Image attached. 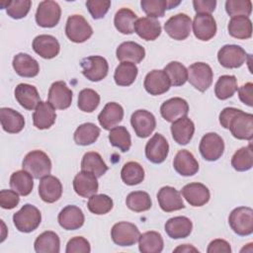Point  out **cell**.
<instances>
[{
  "instance_id": "cell-36",
  "label": "cell",
  "mask_w": 253,
  "mask_h": 253,
  "mask_svg": "<svg viewBox=\"0 0 253 253\" xmlns=\"http://www.w3.org/2000/svg\"><path fill=\"white\" fill-rule=\"evenodd\" d=\"M228 33L231 37L238 40H247L252 36V23L248 17H232L227 26Z\"/></svg>"
},
{
  "instance_id": "cell-24",
  "label": "cell",
  "mask_w": 253,
  "mask_h": 253,
  "mask_svg": "<svg viewBox=\"0 0 253 253\" xmlns=\"http://www.w3.org/2000/svg\"><path fill=\"white\" fill-rule=\"evenodd\" d=\"M182 195L185 200L193 207L206 205L211 198L210 190L202 183H190L183 187Z\"/></svg>"
},
{
  "instance_id": "cell-44",
  "label": "cell",
  "mask_w": 253,
  "mask_h": 253,
  "mask_svg": "<svg viewBox=\"0 0 253 253\" xmlns=\"http://www.w3.org/2000/svg\"><path fill=\"white\" fill-rule=\"evenodd\" d=\"M121 178L123 182L128 186H134L140 184L144 179V170L142 166L135 162H126L121 171Z\"/></svg>"
},
{
  "instance_id": "cell-14",
  "label": "cell",
  "mask_w": 253,
  "mask_h": 253,
  "mask_svg": "<svg viewBox=\"0 0 253 253\" xmlns=\"http://www.w3.org/2000/svg\"><path fill=\"white\" fill-rule=\"evenodd\" d=\"M169 144L166 138L160 134L155 133L145 145L146 158L155 164L162 163L168 156Z\"/></svg>"
},
{
  "instance_id": "cell-9",
  "label": "cell",
  "mask_w": 253,
  "mask_h": 253,
  "mask_svg": "<svg viewBox=\"0 0 253 253\" xmlns=\"http://www.w3.org/2000/svg\"><path fill=\"white\" fill-rule=\"evenodd\" d=\"M140 232L136 225L127 221L114 224L111 229V237L114 243L120 246H131L138 241Z\"/></svg>"
},
{
  "instance_id": "cell-11",
  "label": "cell",
  "mask_w": 253,
  "mask_h": 253,
  "mask_svg": "<svg viewBox=\"0 0 253 253\" xmlns=\"http://www.w3.org/2000/svg\"><path fill=\"white\" fill-rule=\"evenodd\" d=\"M191 27L192 20L184 13L172 16L164 24V29L167 35L176 41L186 40L190 36Z\"/></svg>"
},
{
  "instance_id": "cell-20",
  "label": "cell",
  "mask_w": 253,
  "mask_h": 253,
  "mask_svg": "<svg viewBox=\"0 0 253 253\" xmlns=\"http://www.w3.org/2000/svg\"><path fill=\"white\" fill-rule=\"evenodd\" d=\"M189 112V105L186 100L180 97H174L165 101L160 107L162 118L170 123L177 121L180 118L186 117Z\"/></svg>"
},
{
  "instance_id": "cell-43",
  "label": "cell",
  "mask_w": 253,
  "mask_h": 253,
  "mask_svg": "<svg viewBox=\"0 0 253 253\" xmlns=\"http://www.w3.org/2000/svg\"><path fill=\"white\" fill-rule=\"evenodd\" d=\"M137 73L138 69L134 63L124 61L117 66L114 79L119 86H129L134 82Z\"/></svg>"
},
{
  "instance_id": "cell-2",
  "label": "cell",
  "mask_w": 253,
  "mask_h": 253,
  "mask_svg": "<svg viewBox=\"0 0 253 253\" xmlns=\"http://www.w3.org/2000/svg\"><path fill=\"white\" fill-rule=\"evenodd\" d=\"M24 170L28 171L34 178L42 179L50 174L51 161L46 153L42 150L29 152L22 163Z\"/></svg>"
},
{
  "instance_id": "cell-59",
  "label": "cell",
  "mask_w": 253,
  "mask_h": 253,
  "mask_svg": "<svg viewBox=\"0 0 253 253\" xmlns=\"http://www.w3.org/2000/svg\"><path fill=\"white\" fill-rule=\"evenodd\" d=\"M208 253H230V244L224 239H214L212 240L207 249Z\"/></svg>"
},
{
  "instance_id": "cell-6",
  "label": "cell",
  "mask_w": 253,
  "mask_h": 253,
  "mask_svg": "<svg viewBox=\"0 0 253 253\" xmlns=\"http://www.w3.org/2000/svg\"><path fill=\"white\" fill-rule=\"evenodd\" d=\"M188 81L199 91L205 92L212 83L213 73L205 62H195L188 67Z\"/></svg>"
},
{
  "instance_id": "cell-32",
  "label": "cell",
  "mask_w": 253,
  "mask_h": 253,
  "mask_svg": "<svg viewBox=\"0 0 253 253\" xmlns=\"http://www.w3.org/2000/svg\"><path fill=\"white\" fill-rule=\"evenodd\" d=\"M13 68L22 77L32 78L39 74L40 65L38 61L27 53H18L13 58Z\"/></svg>"
},
{
  "instance_id": "cell-33",
  "label": "cell",
  "mask_w": 253,
  "mask_h": 253,
  "mask_svg": "<svg viewBox=\"0 0 253 253\" xmlns=\"http://www.w3.org/2000/svg\"><path fill=\"white\" fill-rule=\"evenodd\" d=\"M134 32L144 41H154L161 34V25L153 18L142 17L136 20Z\"/></svg>"
},
{
  "instance_id": "cell-50",
  "label": "cell",
  "mask_w": 253,
  "mask_h": 253,
  "mask_svg": "<svg viewBox=\"0 0 253 253\" xmlns=\"http://www.w3.org/2000/svg\"><path fill=\"white\" fill-rule=\"evenodd\" d=\"M32 2L30 0H10L2 1V9H6V13L13 19H22L26 17L31 9Z\"/></svg>"
},
{
  "instance_id": "cell-60",
  "label": "cell",
  "mask_w": 253,
  "mask_h": 253,
  "mask_svg": "<svg viewBox=\"0 0 253 253\" xmlns=\"http://www.w3.org/2000/svg\"><path fill=\"white\" fill-rule=\"evenodd\" d=\"M174 251L175 252H179V251H181V252H191V251L199 252L198 249H196L195 247H193V246H191L189 244H183L182 246H179L176 249H174Z\"/></svg>"
},
{
  "instance_id": "cell-51",
  "label": "cell",
  "mask_w": 253,
  "mask_h": 253,
  "mask_svg": "<svg viewBox=\"0 0 253 253\" xmlns=\"http://www.w3.org/2000/svg\"><path fill=\"white\" fill-rule=\"evenodd\" d=\"M113 200L104 194H95L89 198L87 207L94 214H106L113 209Z\"/></svg>"
},
{
  "instance_id": "cell-13",
  "label": "cell",
  "mask_w": 253,
  "mask_h": 253,
  "mask_svg": "<svg viewBox=\"0 0 253 253\" xmlns=\"http://www.w3.org/2000/svg\"><path fill=\"white\" fill-rule=\"evenodd\" d=\"M130 124L138 137L149 136L156 126V120L152 113L146 110H137L130 117Z\"/></svg>"
},
{
  "instance_id": "cell-41",
  "label": "cell",
  "mask_w": 253,
  "mask_h": 253,
  "mask_svg": "<svg viewBox=\"0 0 253 253\" xmlns=\"http://www.w3.org/2000/svg\"><path fill=\"white\" fill-rule=\"evenodd\" d=\"M137 20L136 14L128 8L120 9L114 18V24L116 29L124 34L130 35L134 32V24Z\"/></svg>"
},
{
  "instance_id": "cell-52",
  "label": "cell",
  "mask_w": 253,
  "mask_h": 253,
  "mask_svg": "<svg viewBox=\"0 0 253 253\" xmlns=\"http://www.w3.org/2000/svg\"><path fill=\"white\" fill-rule=\"evenodd\" d=\"M100 104V96L93 89H83L78 95V108L85 113H92Z\"/></svg>"
},
{
  "instance_id": "cell-8",
  "label": "cell",
  "mask_w": 253,
  "mask_h": 253,
  "mask_svg": "<svg viewBox=\"0 0 253 253\" xmlns=\"http://www.w3.org/2000/svg\"><path fill=\"white\" fill-rule=\"evenodd\" d=\"M83 75L93 82H98L108 75L109 64L106 58L100 55H91L81 60Z\"/></svg>"
},
{
  "instance_id": "cell-27",
  "label": "cell",
  "mask_w": 253,
  "mask_h": 253,
  "mask_svg": "<svg viewBox=\"0 0 253 253\" xmlns=\"http://www.w3.org/2000/svg\"><path fill=\"white\" fill-rule=\"evenodd\" d=\"M195 132V125L187 116L178 119L171 125V133L173 139L181 145H186L190 142Z\"/></svg>"
},
{
  "instance_id": "cell-40",
  "label": "cell",
  "mask_w": 253,
  "mask_h": 253,
  "mask_svg": "<svg viewBox=\"0 0 253 253\" xmlns=\"http://www.w3.org/2000/svg\"><path fill=\"white\" fill-rule=\"evenodd\" d=\"M81 170L91 172L97 178H99L108 171V166L98 152L90 151L85 153L82 158Z\"/></svg>"
},
{
  "instance_id": "cell-45",
  "label": "cell",
  "mask_w": 253,
  "mask_h": 253,
  "mask_svg": "<svg viewBox=\"0 0 253 253\" xmlns=\"http://www.w3.org/2000/svg\"><path fill=\"white\" fill-rule=\"evenodd\" d=\"M237 80L234 75L220 76L214 86V94L219 100H226L237 91Z\"/></svg>"
},
{
  "instance_id": "cell-58",
  "label": "cell",
  "mask_w": 253,
  "mask_h": 253,
  "mask_svg": "<svg viewBox=\"0 0 253 253\" xmlns=\"http://www.w3.org/2000/svg\"><path fill=\"white\" fill-rule=\"evenodd\" d=\"M237 90H238V97L240 101L245 105L252 107L253 106V84L251 82H247Z\"/></svg>"
},
{
  "instance_id": "cell-26",
  "label": "cell",
  "mask_w": 253,
  "mask_h": 253,
  "mask_svg": "<svg viewBox=\"0 0 253 253\" xmlns=\"http://www.w3.org/2000/svg\"><path fill=\"white\" fill-rule=\"evenodd\" d=\"M17 102L26 110L32 111L37 108L41 98L37 88L34 85L21 83L17 85L14 91Z\"/></svg>"
},
{
  "instance_id": "cell-42",
  "label": "cell",
  "mask_w": 253,
  "mask_h": 253,
  "mask_svg": "<svg viewBox=\"0 0 253 253\" xmlns=\"http://www.w3.org/2000/svg\"><path fill=\"white\" fill-rule=\"evenodd\" d=\"M100 135V128L92 123H85L80 125L74 134L73 138L78 145H89L94 143Z\"/></svg>"
},
{
  "instance_id": "cell-29",
  "label": "cell",
  "mask_w": 253,
  "mask_h": 253,
  "mask_svg": "<svg viewBox=\"0 0 253 253\" xmlns=\"http://www.w3.org/2000/svg\"><path fill=\"white\" fill-rule=\"evenodd\" d=\"M56 114L49 102L41 101L33 114L34 126L39 129L49 128L55 122Z\"/></svg>"
},
{
  "instance_id": "cell-18",
  "label": "cell",
  "mask_w": 253,
  "mask_h": 253,
  "mask_svg": "<svg viewBox=\"0 0 253 253\" xmlns=\"http://www.w3.org/2000/svg\"><path fill=\"white\" fill-rule=\"evenodd\" d=\"M159 207L163 211L171 212L185 208L180 192L170 186L162 187L157 194Z\"/></svg>"
},
{
  "instance_id": "cell-21",
  "label": "cell",
  "mask_w": 253,
  "mask_h": 253,
  "mask_svg": "<svg viewBox=\"0 0 253 253\" xmlns=\"http://www.w3.org/2000/svg\"><path fill=\"white\" fill-rule=\"evenodd\" d=\"M99 184L97 177L87 171L77 173L73 179V189L75 193L83 198H90L98 191Z\"/></svg>"
},
{
  "instance_id": "cell-5",
  "label": "cell",
  "mask_w": 253,
  "mask_h": 253,
  "mask_svg": "<svg viewBox=\"0 0 253 253\" xmlns=\"http://www.w3.org/2000/svg\"><path fill=\"white\" fill-rule=\"evenodd\" d=\"M66 37L73 42H84L93 35V29L81 15L69 16L65 26Z\"/></svg>"
},
{
  "instance_id": "cell-16",
  "label": "cell",
  "mask_w": 253,
  "mask_h": 253,
  "mask_svg": "<svg viewBox=\"0 0 253 253\" xmlns=\"http://www.w3.org/2000/svg\"><path fill=\"white\" fill-rule=\"evenodd\" d=\"M192 26L195 37L200 41H210L216 34V22L211 14H197Z\"/></svg>"
},
{
  "instance_id": "cell-22",
  "label": "cell",
  "mask_w": 253,
  "mask_h": 253,
  "mask_svg": "<svg viewBox=\"0 0 253 253\" xmlns=\"http://www.w3.org/2000/svg\"><path fill=\"white\" fill-rule=\"evenodd\" d=\"M39 195L43 202L48 204L58 201L62 195L61 182L52 175L42 177L39 185Z\"/></svg>"
},
{
  "instance_id": "cell-19",
  "label": "cell",
  "mask_w": 253,
  "mask_h": 253,
  "mask_svg": "<svg viewBox=\"0 0 253 253\" xmlns=\"http://www.w3.org/2000/svg\"><path fill=\"white\" fill-rule=\"evenodd\" d=\"M57 220L59 225L65 230L79 229L85 221L82 210L76 206L69 205L63 208L58 213Z\"/></svg>"
},
{
  "instance_id": "cell-7",
  "label": "cell",
  "mask_w": 253,
  "mask_h": 253,
  "mask_svg": "<svg viewBox=\"0 0 253 253\" xmlns=\"http://www.w3.org/2000/svg\"><path fill=\"white\" fill-rule=\"evenodd\" d=\"M61 16V8L57 2L52 0L42 1L36 12V22L40 27H55Z\"/></svg>"
},
{
  "instance_id": "cell-55",
  "label": "cell",
  "mask_w": 253,
  "mask_h": 253,
  "mask_svg": "<svg viewBox=\"0 0 253 253\" xmlns=\"http://www.w3.org/2000/svg\"><path fill=\"white\" fill-rule=\"evenodd\" d=\"M91 251L90 243L82 236L71 238L66 244V253H89Z\"/></svg>"
},
{
  "instance_id": "cell-4",
  "label": "cell",
  "mask_w": 253,
  "mask_h": 253,
  "mask_svg": "<svg viewBox=\"0 0 253 253\" xmlns=\"http://www.w3.org/2000/svg\"><path fill=\"white\" fill-rule=\"evenodd\" d=\"M228 223L231 229L240 236L253 232V210L248 207L235 208L229 214Z\"/></svg>"
},
{
  "instance_id": "cell-48",
  "label": "cell",
  "mask_w": 253,
  "mask_h": 253,
  "mask_svg": "<svg viewBox=\"0 0 253 253\" xmlns=\"http://www.w3.org/2000/svg\"><path fill=\"white\" fill-rule=\"evenodd\" d=\"M109 140L113 146L118 147L122 152L128 151L131 146L130 134L123 126H115L110 130Z\"/></svg>"
},
{
  "instance_id": "cell-12",
  "label": "cell",
  "mask_w": 253,
  "mask_h": 253,
  "mask_svg": "<svg viewBox=\"0 0 253 253\" xmlns=\"http://www.w3.org/2000/svg\"><path fill=\"white\" fill-rule=\"evenodd\" d=\"M246 51L237 44H225L217 52L220 65L225 68H238L243 65L247 58Z\"/></svg>"
},
{
  "instance_id": "cell-56",
  "label": "cell",
  "mask_w": 253,
  "mask_h": 253,
  "mask_svg": "<svg viewBox=\"0 0 253 253\" xmlns=\"http://www.w3.org/2000/svg\"><path fill=\"white\" fill-rule=\"evenodd\" d=\"M20 202L19 194L14 190H1L0 206L5 210H12L18 206Z\"/></svg>"
},
{
  "instance_id": "cell-25",
  "label": "cell",
  "mask_w": 253,
  "mask_h": 253,
  "mask_svg": "<svg viewBox=\"0 0 253 253\" xmlns=\"http://www.w3.org/2000/svg\"><path fill=\"white\" fill-rule=\"evenodd\" d=\"M123 118L124 109L116 102L107 103L101 113L98 115V121L101 126L109 130L117 126L123 121Z\"/></svg>"
},
{
  "instance_id": "cell-31",
  "label": "cell",
  "mask_w": 253,
  "mask_h": 253,
  "mask_svg": "<svg viewBox=\"0 0 253 253\" xmlns=\"http://www.w3.org/2000/svg\"><path fill=\"white\" fill-rule=\"evenodd\" d=\"M117 58L121 61L139 63L145 56V49L142 45L134 42H124L116 50Z\"/></svg>"
},
{
  "instance_id": "cell-57",
  "label": "cell",
  "mask_w": 253,
  "mask_h": 253,
  "mask_svg": "<svg viewBox=\"0 0 253 253\" xmlns=\"http://www.w3.org/2000/svg\"><path fill=\"white\" fill-rule=\"evenodd\" d=\"M193 6L197 14H211L216 6L215 0H194Z\"/></svg>"
},
{
  "instance_id": "cell-17",
  "label": "cell",
  "mask_w": 253,
  "mask_h": 253,
  "mask_svg": "<svg viewBox=\"0 0 253 253\" xmlns=\"http://www.w3.org/2000/svg\"><path fill=\"white\" fill-rule=\"evenodd\" d=\"M48 102L54 109L65 110L72 102V91L64 81L53 82L48 90Z\"/></svg>"
},
{
  "instance_id": "cell-54",
  "label": "cell",
  "mask_w": 253,
  "mask_h": 253,
  "mask_svg": "<svg viewBox=\"0 0 253 253\" xmlns=\"http://www.w3.org/2000/svg\"><path fill=\"white\" fill-rule=\"evenodd\" d=\"M110 6L111 1L109 0H88L86 2V7L95 20L102 19L108 13Z\"/></svg>"
},
{
  "instance_id": "cell-35",
  "label": "cell",
  "mask_w": 253,
  "mask_h": 253,
  "mask_svg": "<svg viewBox=\"0 0 253 253\" xmlns=\"http://www.w3.org/2000/svg\"><path fill=\"white\" fill-rule=\"evenodd\" d=\"M34 247L37 253H58L60 251V240L55 232L47 230L37 237Z\"/></svg>"
},
{
  "instance_id": "cell-23",
  "label": "cell",
  "mask_w": 253,
  "mask_h": 253,
  "mask_svg": "<svg viewBox=\"0 0 253 253\" xmlns=\"http://www.w3.org/2000/svg\"><path fill=\"white\" fill-rule=\"evenodd\" d=\"M33 49L41 57L50 59L59 53L60 45L53 36L40 35L33 41Z\"/></svg>"
},
{
  "instance_id": "cell-46",
  "label": "cell",
  "mask_w": 253,
  "mask_h": 253,
  "mask_svg": "<svg viewBox=\"0 0 253 253\" xmlns=\"http://www.w3.org/2000/svg\"><path fill=\"white\" fill-rule=\"evenodd\" d=\"M231 165L236 171H239V172H244L252 168L253 150H252L251 143L235 151V153L231 158Z\"/></svg>"
},
{
  "instance_id": "cell-15",
  "label": "cell",
  "mask_w": 253,
  "mask_h": 253,
  "mask_svg": "<svg viewBox=\"0 0 253 253\" xmlns=\"http://www.w3.org/2000/svg\"><path fill=\"white\" fill-rule=\"evenodd\" d=\"M143 86L147 93L153 96H158L166 93L169 90L171 83L164 70L154 69L146 74Z\"/></svg>"
},
{
  "instance_id": "cell-10",
  "label": "cell",
  "mask_w": 253,
  "mask_h": 253,
  "mask_svg": "<svg viewBox=\"0 0 253 253\" xmlns=\"http://www.w3.org/2000/svg\"><path fill=\"white\" fill-rule=\"evenodd\" d=\"M199 150L205 160L216 161L224 151L223 139L215 132H208L202 137Z\"/></svg>"
},
{
  "instance_id": "cell-37",
  "label": "cell",
  "mask_w": 253,
  "mask_h": 253,
  "mask_svg": "<svg viewBox=\"0 0 253 253\" xmlns=\"http://www.w3.org/2000/svg\"><path fill=\"white\" fill-rule=\"evenodd\" d=\"M181 1H170V0H141L140 6L143 12L149 18L163 17L166 10H170L178 6Z\"/></svg>"
},
{
  "instance_id": "cell-28",
  "label": "cell",
  "mask_w": 253,
  "mask_h": 253,
  "mask_svg": "<svg viewBox=\"0 0 253 253\" xmlns=\"http://www.w3.org/2000/svg\"><path fill=\"white\" fill-rule=\"evenodd\" d=\"M173 167L182 176H193L199 171V163L195 156L188 150L182 149L174 157Z\"/></svg>"
},
{
  "instance_id": "cell-47",
  "label": "cell",
  "mask_w": 253,
  "mask_h": 253,
  "mask_svg": "<svg viewBox=\"0 0 253 253\" xmlns=\"http://www.w3.org/2000/svg\"><path fill=\"white\" fill-rule=\"evenodd\" d=\"M126 204L130 211L135 212L148 211L152 206L150 196L148 193L143 191H135L129 193L126 197Z\"/></svg>"
},
{
  "instance_id": "cell-1",
  "label": "cell",
  "mask_w": 253,
  "mask_h": 253,
  "mask_svg": "<svg viewBox=\"0 0 253 253\" xmlns=\"http://www.w3.org/2000/svg\"><path fill=\"white\" fill-rule=\"evenodd\" d=\"M221 126L229 129L231 134L241 140H251L253 138V115L245 113L239 109L224 108L219 114Z\"/></svg>"
},
{
  "instance_id": "cell-49",
  "label": "cell",
  "mask_w": 253,
  "mask_h": 253,
  "mask_svg": "<svg viewBox=\"0 0 253 253\" xmlns=\"http://www.w3.org/2000/svg\"><path fill=\"white\" fill-rule=\"evenodd\" d=\"M172 86H182L188 80V70L179 61L169 62L163 69Z\"/></svg>"
},
{
  "instance_id": "cell-38",
  "label": "cell",
  "mask_w": 253,
  "mask_h": 253,
  "mask_svg": "<svg viewBox=\"0 0 253 253\" xmlns=\"http://www.w3.org/2000/svg\"><path fill=\"white\" fill-rule=\"evenodd\" d=\"M10 187L21 196H28L34 188L33 176L26 170L14 172L10 177Z\"/></svg>"
},
{
  "instance_id": "cell-34",
  "label": "cell",
  "mask_w": 253,
  "mask_h": 253,
  "mask_svg": "<svg viewBox=\"0 0 253 253\" xmlns=\"http://www.w3.org/2000/svg\"><path fill=\"white\" fill-rule=\"evenodd\" d=\"M0 121L2 128L9 133H18L25 126L24 117L11 108L0 109Z\"/></svg>"
},
{
  "instance_id": "cell-30",
  "label": "cell",
  "mask_w": 253,
  "mask_h": 253,
  "mask_svg": "<svg viewBox=\"0 0 253 253\" xmlns=\"http://www.w3.org/2000/svg\"><path fill=\"white\" fill-rule=\"evenodd\" d=\"M165 231L169 237L180 239L188 237L193 229V223L187 216H174L165 223Z\"/></svg>"
},
{
  "instance_id": "cell-53",
  "label": "cell",
  "mask_w": 253,
  "mask_h": 253,
  "mask_svg": "<svg viewBox=\"0 0 253 253\" xmlns=\"http://www.w3.org/2000/svg\"><path fill=\"white\" fill-rule=\"evenodd\" d=\"M225 10L231 18L236 16L249 18L252 12V2L250 0H227L225 2Z\"/></svg>"
},
{
  "instance_id": "cell-39",
  "label": "cell",
  "mask_w": 253,
  "mask_h": 253,
  "mask_svg": "<svg viewBox=\"0 0 253 253\" xmlns=\"http://www.w3.org/2000/svg\"><path fill=\"white\" fill-rule=\"evenodd\" d=\"M163 246V238L157 231H146L139 235L138 248L142 253H160Z\"/></svg>"
},
{
  "instance_id": "cell-3",
  "label": "cell",
  "mask_w": 253,
  "mask_h": 253,
  "mask_svg": "<svg viewBox=\"0 0 253 253\" xmlns=\"http://www.w3.org/2000/svg\"><path fill=\"white\" fill-rule=\"evenodd\" d=\"M42 221V213L38 208L31 204L24 205L20 211L14 213L13 222L16 228L25 233H29L38 228Z\"/></svg>"
}]
</instances>
